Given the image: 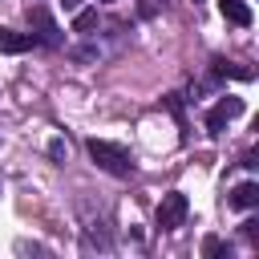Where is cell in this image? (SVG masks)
Returning <instances> with one entry per match:
<instances>
[{"mask_svg":"<svg viewBox=\"0 0 259 259\" xmlns=\"http://www.w3.org/2000/svg\"><path fill=\"white\" fill-rule=\"evenodd\" d=\"M49 158H53L57 166H65V158H69V146H65V138H53V142H49Z\"/></svg>","mask_w":259,"mask_h":259,"instance_id":"obj_9","label":"cell"},{"mask_svg":"<svg viewBox=\"0 0 259 259\" xmlns=\"http://www.w3.org/2000/svg\"><path fill=\"white\" fill-rule=\"evenodd\" d=\"M61 4H65L69 12H77V8H81V0H61Z\"/></svg>","mask_w":259,"mask_h":259,"instance_id":"obj_11","label":"cell"},{"mask_svg":"<svg viewBox=\"0 0 259 259\" xmlns=\"http://www.w3.org/2000/svg\"><path fill=\"white\" fill-rule=\"evenodd\" d=\"M227 206H231V210H251V206H259V182H239V186H231Z\"/></svg>","mask_w":259,"mask_h":259,"instance_id":"obj_5","label":"cell"},{"mask_svg":"<svg viewBox=\"0 0 259 259\" xmlns=\"http://www.w3.org/2000/svg\"><path fill=\"white\" fill-rule=\"evenodd\" d=\"M223 251H227V243H223L219 235H206V239H202V255H223Z\"/></svg>","mask_w":259,"mask_h":259,"instance_id":"obj_10","label":"cell"},{"mask_svg":"<svg viewBox=\"0 0 259 259\" xmlns=\"http://www.w3.org/2000/svg\"><path fill=\"white\" fill-rule=\"evenodd\" d=\"M93 28H97V8H77V16H73V32L89 36Z\"/></svg>","mask_w":259,"mask_h":259,"instance_id":"obj_8","label":"cell"},{"mask_svg":"<svg viewBox=\"0 0 259 259\" xmlns=\"http://www.w3.org/2000/svg\"><path fill=\"white\" fill-rule=\"evenodd\" d=\"M85 150H89V158H93L105 174H117V178H130V174H134V158H130V150H125V146L105 142V138H89V142H85Z\"/></svg>","mask_w":259,"mask_h":259,"instance_id":"obj_1","label":"cell"},{"mask_svg":"<svg viewBox=\"0 0 259 259\" xmlns=\"http://www.w3.org/2000/svg\"><path fill=\"white\" fill-rule=\"evenodd\" d=\"M186 214H190V202H186L182 190L162 194V202H158V231H178L186 223Z\"/></svg>","mask_w":259,"mask_h":259,"instance_id":"obj_2","label":"cell"},{"mask_svg":"<svg viewBox=\"0 0 259 259\" xmlns=\"http://www.w3.org/2000/svg\"><path fill=\"white\" fill-rule=\"evenodd\" d=\"M36 45L32 32H12V28H0V53H28Z\"/></svg>","mask_w":259,"mask_h":259,"instance_id":"obj_6","label":"cell"},{"mask_svg":"<svg viewBox=\"0 0 259 259\" xmlns=\"http://www.w3.org/2000/svg\"><path fill=\"white\" fill-rule=\"evenodd\" d=\"M28 24L36 28L32 36H36V45H49V49H57L61 45V28H57V20L36 4V8H28Z\"/></svg>","mask_w":259,"mask_h":259,"instance_id":"obj_4","label":"cell"},{"mask_svg":"<svg viewBox=\"0 0 259 259\" xmlns=\"http://www.w3.org/2000/svg\"><path fill=\"white\" fill-rule=\"evenodd\" d=\"M239 113H243V97H231V93H227V97H219V101L206 109V130H210V134H223L227 121H235Z\"/></svg>","mask_w":259,"mask_h":259,"instance_id":"obj_3","label":"cell"},{"mask_svg":"<svg viewBox=\"0 0 259 259\" xmlns=\"http://www.w3.org/2000/svg\"><path fill=\"white\" fill-rule=\"evenodd\" d=\"M219 12H223L231 24H239V28L251 24V4H247V0H219Z\"/></svg>","mask_w":259,"mask_h":259,"instance_id":"obj_7","label":"cell"}]
</instances>
